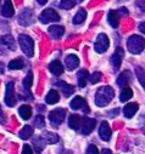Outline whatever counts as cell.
<instances>
[{"mask_svg":"<svg viewBox=\"0 0 145 154\" xmlns=\"http://www.w3.org/2000/svg\"><path fill=\"white\" fill-rule=\"evenodd\" d=\"M115 96V92H114V89L108 85H105V86H101L98 91H96V95H95V104L99 106V107H105L107 106L108 103L111 102V100L114 98Z\"/></svg>","mask_w":145,"mask_h":154,"instance_id":"1","label":"cell"},{"mask_svg":"<svg viewBox=\"0 0 145 154\" xmlns=\"http://www.w3.org/2000/svg\"><path fill=\"white\" fill-rule=\"evenodd\" d=\"M127 48L132 54L138 55L145 48V39L140 35H130L127 40Z\"/></svg>","mask_w":145,"mask_h":154,"instance_id":"2","label":"cell"},{"mask_svg":"<svg viewBox=\"0 0 145 154\" xmlns=\"http://www.w3.org/2000/svg\"><path fill=\"white\" fill-rule=\"evenodd\" d=\"M18 42H20V45H21L23 54L27 57H32L34 54V42H33L32 38L26 35V34H21L18 38Z\"/></svg>","mask_w":145,"mask_h":154,"instance_id":"3","label":"cell"},{"mask_svg":"<svg viewBox=\"0 0 145 154\" xmlns=\"http://www.w3.org/2000/svg\"><path fill=\"white\" fill-rule=\"evenodd\" d=\"M65 115H66V110L63 108H56L49 113V120L54 126H59L63 122Z\"/></svg>","mask_w":145,"mask_h":154,"instance_id":"4","label":"cell"},{"mask_svg":"<svg viewBox=\"0 0 145 154\" xmlns=\"http://www.w3.org/2000/svg\"><path fill=\"white\" fill-rule=\"evenodd\" d=\"M39 20L42 23L47 24V23H50V22H57L60 21V15L54 10V9H45L40 16H39Z\"/></svg>","mask_w":145,"mask_h":154,"instance_id":"5","label":"cell"},{"mask_svg":"<svg viewBox=\"0 0 145 154\" xmlns=\"http://www.w3.org/2000/svg\"><path fill=\"white\" fill-rule=\"evenodd\" d=\"M108 45H110V42H108L107 35L106 34H99L98 38H96L94 49L98 54H102L108 49Z\"/></svg>","mask_w":145,"mask_h":154,"instance_id":"6","label":"cell"},{"mask_svg":"<svg viewBox=\"0 0 145 154\" xmlns=\"http://www.w3.org/2000/svg\"><path fill=\"white\" fill-rule=\"evenodd\" d=\"M95 125H96V122H95L94 119H90V118H87V117H82L79 131H81L83 135H89V134L94 130Z\"/></svg>","mask_w":145,"mask_h":154,"instance_id":"7","label":"cell"},{"mask_svg":"<svg viewBox=\"0 0 145 154\" xmlns=\"http://www.w3.org/2000/svg\"><path fill=\"white\" fill-rule=\"evenodd\" d=\"M18 22L22 24V26H29L34 22V16H33V11L31 9H23L22 12L20 14V17H18Z\"/></svg>","mask_w":145,"mask_h":154,"instance_id":"8","label":"cell"},{"mask_svg":"<svg viewBox=\"0 0 145 154\" xmlns=\"http://www.w3.org/2000/svg\"><path fill=\"white\" fill-rule=\"evenodd\" d=\"M69 106H71V108H72V109H75V110H77V109H81V108H82V109L84 110V113H89V107H88V104H87L85 100H84L83 97H81V96H76L73 100L71 101Z\"/></svg>","mask_w":145,"mask_h":154,"instance_id":"9","label":"cell"},{"mask_svg":"<svg viewBox=\"0 0 145 154\" xmlns=\"http://www.w3.org/2000/svg\"><path fill=\"white\" fill-rule=\"evenodd\" d=\"M123 56H124V51L122 48H117L115 54L111 56L110 58V62L114 67V69H118L121 67V63H122V60H123Z\"/></svg>","mask_w":145,"mask_h":154,"instance_id":"10","label":"cell"},{"mask_svg":"<svg viewBox=\"0 0 145 154\" xmlns=\"http://www.w3.org/2000/svg\"><path fill=\"white\" fill-rule=\"evenodd\" d=\"M5 103L8 107H14L16 104L15 94H14V83L10 82L6 84V94H5Z\"/></svg>","mask_w":145,"mask_h":154,"instance_id":"11","label":"cell"},{"mask_svg":"<svg viewBox=\"0 0 145 154\" xmlns=\"http://www.w3.org/2000/svg\"><path fill=\"white\" fill-rule=\"evenodd\" d=\"M111 129H110V125H108L106 122H102L100 124V128H99V136L101 140L104 141H108L111 138Z\"/></svg>","mask_w":145,"mask_h":154,"instance_id":"12","label":"cell"},{"mask_svg":"<svg viewBox=\"0 0 145 154\" xmlns=\"http://www.w3.org/2000/svg\"><path fill=\"white\" fill-rule=\"evenodd\" d=\"M132 82V73L129 70H124L123 73L120 74V76L117 78V85L121 88H126V85H128Z\"/></svg>","mask_w":145,"mask_h":154,"instance_id":"13","label":"cell"},{"mask_svg":"<svg viewBox=\"0 0 145 154\" xmlns=\"http://www.w3.org/2000/svg\"><path fill=\"white\" fill-rule=\"evenodd\" d=\"M138 109H139V104L138 103H127L124 106V108H123L124 117L128 118V119L133 118L134 115H135V113L138 112Z\"/></svg>","mask_w":145,"mask_h":154,"instance_id":"14","label":"cell"},{"mask_svg":"<svg viewBox=\"0 0 145 154\" xmlns=\"http://www.w3.org/2000/svg\"><path fill=\"white\" fill-rule=\"evenodd\" d=\"M0 45L8 48L9 50H15L16 49V44H15V39L11 35H3L0 38Z\"/></svg>","mask_w":145,"mask_h":154,"instance_id":"15","label":"cell"},{"mask_svg":"<svg viewBox=\"0 0 145 154\" xmlns=\"http://www.w3.org/2000/svg\"><path fill=\"white\" fill-rule=\"evenodd\" d=\"M65 63L69 70H73L79 66V58L76 55H68L65 60Z\"/></svg>","mask_w":145,"mask_h":154,"instance_id":"16","label":"cell"},{"mask_svg":"<svg viewBox=\"0 0 145 154\" xmlns=\"http://www.w3.org/2000/svg\"><path fill=\"white\" fill-rule=\"evenodd\" d=\"M48 32L51 35V38H54V39H60L65 33V28L62 26H51V27H49Z\"/></svg>","mask_w":145,"mask_h":154,"instance_id":"17","label":"cell"},{"mask_svg":"<svg viewBox=\"0 0 145 154\" xmlns=\"http://www.w3.org/2000/svg\"><path fill=\"white\" fill-rule=\"evenodd\" d=\"M56 85H57V86L60 88V90L63 92L65 97H69L72 94L75 92L73 86L69 85V84H67V83H65V82H57V83H56Z\"/></svg>","mask_w":145,"mask_h":154,"instance_id":"18","label":"cell"},{"mask_svg":"<svg viewBox=\"0 0 145 154\" xmlns=\"http://www.w3.org/2000/svg\"><path fill=\"white\" fill-rule=\"evenodd\" d=\"M49 70L54 74V75H61L63 73V66L61 64L60 61H53L50 64H49Z\"/></svg>","mask_w":145,"mask_h":154,"instance_id":"19","label":"cell"},{"mask_svg":"<svg viewBox=\"0 0 145 154\" xmlns=\"http://www.w3.org/2000/svg\"><path fill=\"white\" fill-rule=\"evenodd\" d=\"M81 120H82V117H79V115H77V114L71 115L69 119H68V126L73 130H79Z\"/></svg>","mask_w":145,"mask_h":154,"instance_id":"20","label":"cell"},{"mask_svg":"<svg viewBox=\"0 0 145 154\" xmlns=\"http://www.w3.org/2000/svg\"><path fill=\"white\" fill-rule=\"evenodd\" d=\"M15 14V10H14V6H12V3L11 2H5L3 8H2V15L4 17H12Z\"/></svg>","mask_w":145,"mask_h":154,"instance_id":"21","label":"cell"},{"mask_svg":"<svg viewBox=\"0 0 145 154\" xmlns=\"http://www.w3.org/2000/svg\"><path fill=\"white\" fill-rule=\"evenodd\" d=\"M107 21H108V23L111 24V27L117 28V27H118V23H120V16L117 15V12H116V11L111 10V11H108Z\"/></svg>","mask_w":145,"mask_h":154,"instance_id":"22","label":"cell"},{"mask_svg":"<svg viewBox=\"0 0 145 154\" xmlns=\"http://www.w3.org/2000/svg\"><path fill=\"white\" fill-rule=\"evenodd\" d=\"M59 100H60V95L56 90H50L45 96V102L48 104H55L56 102H59Z\"/></svg>","mask_w":145,"mask_h":154,"instance_id":"23","label":"cell"},{"mask_svg":"<svg viewBox=\"0 0 145 154\" xmlns=\"http://www.w3.org/2000/svg\"><path fill=\"white\" fill-rule=\"evenodd\" d=\"M18 114L21 115V118L24 119V120L29 119L31 115H32V108H31V106H28V104L21 106V107L18 108Z\"/></svg>","mask_w":145,"mask_h":154,"instance_id":"24","label":"cell"},{"mask_svg":"<svg viewBox=\"0 0 145 154\" xmlns=\"http://www.w3.org/2000/svg\"><path fill=\"white\" fill-rule=\"evenodd\" d=\"M89 78V74L87 69H82L78 72V86L79 88H84L87 84V80Z\"/></svg>","mask_w":145,"mask_h":154,"instance_id":"25","label":"cell"},{"mask_svg":"<svg viewBox=\"0 0 145 154\" xmlns=\"http://www.w3.org/2000/svg\"><path fill=\"white\" fill-rule=\"evenodd\" d=\"M85 18H87V11L84 9H79L78 12L73 17V23L75 24H81L85 21Z\"/></svg>","mask_w":145,"mask_h":154,"instance_id":"26","label":"cell"},{"mask_svg":"<svg viewBox=\"0 0 145 154\" xmlns=\"http://www.w3.org/2000/svg\"><path fill=\"white\" fill-rule=\"evenodd\" d=\"M23 67H24V61L22 58H15V60L10 61V63H9V69L10 70L22 69Z\"/></svg>","mask_w":145,"mask_h":154,"instance_id":"27","label":"cell"},{"mask_svg":"<svg viewBox=\"0 0 145 154\" xmlns=\"http://www.w3.org/2000/svg\"><path fill=\"white\" fill-rule=\"evenodd\" d=\"M132 97H133V90H132L130 88H124V89L121 91V95H120L121 102H127V101H129Z\"/></svg>","mask_w":145,"mask_h":154,"instance_id":"28","label":"cell"},{"mask_svg":"<svg viewBox=\"0 0 145 154\" xmlns=\"http://www.w3.org/2000/svg\"><path fill=\"white\" fill-rule=\"evenodd\" d=\"M32 135H33V128L29 126V125L23 126V128L21 129V131H20V137H21L22 140H28Z\"/></svg>","mask_w":145,"mask_h":154,"instance_id":"29","label":"cell"},{"mask_svg":"<svg viewBox=\"0 0 145 154\" xmlns=\"http://www.w3.org/2000/svg\"><path fill=\"white\" fill-rule=\"evenodd\" d=\"M33 144H34L35 152H37V153H40V152L44 149V147H45V141L43 140L42 136H40V137H35Z\"/></svg>","mask_w":145,"mask_h":154,"instance_id":"30","label":"cell"},{"mask_svg":"<svg viewBox=\"0 0 145 154\" xmlns=\"http://www.w3.org/2000/svg\"><path fill=\"white\" fill-rule=\"evenodd\" d=\"M42 137L47 143H56L59 141V136L53 132H44Z\"/></svg>","mask_w":145,"mask_h":154,"instance_id":"31","label":"cell"},{"mask_svg":"<svg viewBox=\"0 0 145 154\" xmlns=\"http://www.w3.org/2000/svg\"><path fill=\"white\" fill-rule=\"evenodd\" d=\"M32 84H33V73L29 72V73L26 75V78L23 79V88H24L27 91H29L31 88H32Z\"/></svg>","mask_w":145,"mask_h":154,"instance_id":"32","label":"cell"},{"mask_svg":"<svg viewBox=\"0 0 145 154\" xmlns=\"http://www.w3.org/2000/svg\"><path fill=\"white\" fill-rule=\"evenodd\" d=\"M34 125L37 126L38 129H42V128H44L45 126V122H44V117L43 115H37L35 117V119H34Z\"/></svg>","mask_w":145,"mask_h":154,"instance_id":"33","label":"cell"},{"mask_svg":"<svg viewBox=\"0 0 145 154\" xmlns=\"http://www.w3.org/2000/svg\"><path fill=\"white\" fill-rule=\"evenodd\" d=\"M135 72H137V76H138V79L140 80V83H141V85L145 88V70H143L141 68H137L135 69Z\"/></svg>","mask_w":145,"mask_h":154,"instance_id":"34","label":"cell"},{"mask_svg":"<svg viewBox=\"0 0 145 154\" xmlns=\"http://www.w3.org/2000/svg\"><path fill=\"white\" fill-rule=\"evenodd\" d=\"M75 5H76V2H68V0H62V2H60V8L65 9V10L72 9Z\"/></svg>","mask_w":145,"mask_h":154,"instance_id":"35","label":"cell"},{"mask_svg":"<svg viewBox=\"0 0 145 154\" xmlns=\"http://www.w3.org/2000/svg\"><path fill=\"white\" fill-rule=\"evenodd\" d=\"M100 79H101V73H99V72H95V73H93V74L89 76V82H90L92 84L99 83Z\"/></svg>","mask_w":145,"mask_h":154,"instance_id":"36","label":"cell"},{"mask_svg":"<svg viewBox=\"0 0 145 154\" xmlns=\"http://www.w3.org/2000/svg\"><path fill=\"white\" fill-rule=\"evenodd\" d=\"M87 154H99V150H98L96 146L90 144V146L88 147V149H87Z\"/></svg>","mask_w":145,"mask_h":154,"instance_id":"37","label":"cell"},{"mask_svg":"<svg viewBox=\"0 0 145 154\" xmlns=\"http://www.w3.org/2000/svg\"><path fill=\"white\" fill-rule=\"evenodd\" d=\"M22 154H33V149L29 144H24L22 148Z\"/></svg>","mask_w":145,"mask_h":154,"instance_id":"38","label":"cell"},{"mask_svg":"<svg viewBox=\"0 0 145 154\" xmlns=\"http://www.w3.org/2000/svg\"><path fill=\"white\" fill-rule=\"evenodd\" d=\"M116 12H117V15L118 16H128V10L126 9V8H120L118 10H116Z\"/></svg>","mask_w":145,"mask_h":154,"instance_id":"39","label":"cell"},{"mask_svg":"<svg viewBox=\"0 0 145 154\" xmlns=\"http://www.w3.org/2000/svg\"><path fill=\"white\" fill-rule=\"evenodd\" d=\"M135 4L141 11L145 12V0H139V2H135Z\"/></svg>","mask_w":145,"mask_h":154,"instance_id":"40","label":"cell"},{"mask_svg":"<svg viewBox=\"0 0 145 154\" xmlns=\"http://www.w3.org/2000/svg\"><path fill=\"white\" fill-rule=\"evenodd\" d=\"M111 113H108V117H111V118H114V117H116V115L118 114V112H120V109L118 108H116V109H112V110H110Z\"/></svg>","mask_w":145,"mask_h":154,"instance_id":"41","label":"cell"},{"mask_svg":"<svg viewBox=\"0 0 145 154\" xmlns=\"http://www.w3.org/2000/svg\"><path fill=\"white\" fill-rule=\"evenodd\" d=\"M139 30L145 34V22H141V23L139 24Z\"/></svg>","mask_w":145,"mask_h":154,"instance_id":"42","label":"cell"},{"mask_svg":"<svg viewBox=\"0 0 145 154\" xmlns=\"http://www.w3.org/2000/svg\"><path fill=\"white\" fill-rule=\"evenodd\" d=\"M5 120V117H4V113H3V109L0 107V123H4Z\"/></svg>","mask_w":145,"mask_h":154,"instance_id":"43","label":"cell"},{"mask_svg":"<svg viewBox=\"0 0 145 154\" xmlns=\"http://www.w3.org/2000/svg\"><path fill=\"white\" fill-rule=\"evenodd\" d=\"M101 154H112V152H111L110 149H102Z\"/></svg>","mask_w":145,"mask_h":154,"instance_id":"44","label":"cell"},{"mask_svg":"<svg viewBox=\"0 0 145 154\" xmlns=\"http://www.w3.org/2000/svg\"><path fill=\"white\" fill-rule=\"evenodd\" d=\"M4 73V64L0 62V74H3Z\"/></svg>","mask_w":145,"mask_h":154,"instance_id":"45","label":"cell"},{"mask_svg":"<svg viewBox=\"0 0 145 154\" xmlns=\"http://www.w3.org/2000/svg\"><path fill=\"white\" fill-rule=\"evenodd\" d=\"M38 4L44 5V4H47V0H38Z\"/></svg>","mask_w":145,"mask_h":154,"instance_id":"46","label":"cell"}]
</instances>
